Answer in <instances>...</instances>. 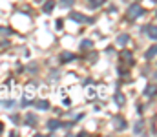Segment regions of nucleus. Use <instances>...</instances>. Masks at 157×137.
Masks as SVG:
<instances>
[{"mask_svg":"<svg viewBox=\"0 0 157 137\" xmlns=\"http://www.w3.org/2000/svg\"><path fill=\"white\" fill-rule=\"evenodd\" d=\"M143 13H144V9H143L139 4H133V6H130V9H128V13H126V18H128V20H133V18L141 17Z\"/></svg>","mask_w":157,"mask_h":137,"instance_id":"nucleus-1","label":"nucleus"},{"mask_svg":"<svg viewBox=\"0 0 157 137\" xmlns=\"http://www.w3.org/2000/svg\"><path fill=\"white\" fill-rule=\"evenodd\" d=\"M70 18H71L73 22H78V24H84V22H86V24H91V22H93V18H90V17H86V15H82V13H75V11L70 15Z\"/></svg>","mask_w":157,"mask_h":137,"instance_id":"nucleus-2","label":"nucleus"},{"mask_svg":"<svg viewBox=\"0 0 157 137\" xmlns=\"http://www.w3.org/2000/svg\"><path fill=\"white\" fill-rule=\"evenodd\" d=\"M121 59L124 60V66H126V70L133 64V57H132V53L128 51V49H124V51H121Z\"/></svg>","mask_w":157,"mask_h":137,"instance_id":"nucleus-3","label":"nucleus"},{"mask_svg":"<svg viewBox=\"0 0 157 137\" xmlns=\"http://www.w3.org/2000/svg\"><path fill=\"white\" fill-rule=\"evenodd\" d=\"M33 93H35V86L33 84H28V90H26V99H24V106H28L29 104V101H31V97H33Z\"/></svg>","mask_w":157,"mask_h":137,"instance_id":"nucleus-4","label":"nucleus"},{"mask_svg":"<svg viewBox=\"0 0 157 137\" xmlns=\"http://www.w3.org/2000/svg\"><path fill=\"white\" fill-rule=\"evenodd\" d=\"M53 7H55V2H53V0H48V2H44V6H42V11L49 15V13L53 11Z\"/></svg>","mask_w":157,"mask_h":137,"instance_id":"nucleus-5","label":"nucleus"},{"mask_svg":"<svg viewBox=\"0 0 157 137\" xmlns=\"http://www.w3.org/2000/svg\"><path fill=\"white\" fill-rule=\"evenodd\" d=\"M75 59H77V57H75L73 53H70V51H64V53L60 55V60H62V62H70V60H75Z\"/></svg>","mask_w":157,"mask_h":137,"instance_id":"nucleus-6","label":"nucleus"},{"mask_svg":"<svg viewBox=\"0 0 157 137\" xmlns=\"http://www.w3.org/2000/svg\"><path fill=\"white\" fill-rule=\"evenodd\" d=\"M26 124H28V126H35V124H37V117H35L33 113H28V115H26Z\"/></svg>","mask_w":157,"mask_h":137,"instance_id":"nucleus-7","label":"nucleus"},{"mask_svg":"<svg viewBox=\"0 0 157 137\" xmlns=\"http://www.w3.org/2000/svg\"><path fill=\"white\" fill-rule=\"evenodd\" d=\"M104 2H106V0H88V7H90V9H97V7H99L101 4H104Z\"/></svg>","mask_w":157,"mask_h":137,"instance_id":"nucleus-8","label":"nucleus"},{"mask_svg":"<svg viewBox=\"0 0 157 137\" xmlns=\"http://www.w3.org/2000/svg\"><path fill=\"white\" fill-rule=\"evenodd\" d=\"M155 53H157V46H152V48L146 51V55H144V57H146V60H152V59L155 57Z\"/></svg>","mask_w":157,"mask_h":137,"instance_id":"nucleus-9","label":"nucleus"},{"mask_svg":"<svg viewBox=\"0 0 157 137\" xmlns=\"http://www.w3.org/2000/svg\"><path fill=\"white\" fill-rule=\"evenodd\" d=\"M146 31H148V37H150L152 40H155V37H157V33H155V24L148 26V28H146Z\"/></svg>","mask_w":157,"mask_h":137,"instance_id":"nucleus-10","label":"nucleus"},{"mask_svg":"<svg viewBox=\"0 0 157 137\" xmlns=\"http://www.w3.org/2000/svg\"><path fill=\"white\" fill-rule=\"evenodd\" d=\"M128 40H130V37H128V35H119V37H117V44L121 46V48H124Z\"/></svg>","mask_w":157,"mask_h":137,"instance_id":"nucleus-11","label":"nucleus"},{"mask_svg":"<svg viewBox=\"0 0 157 137\" xmlns=\"http://www.w3.org/2000/svg\"><path fill=\"white\" fill-rule=\"evenodd\" d=\"M35 106H37L39 110H48V108H49V102L42 99V101H37V102H35Z\"/></svg>","mask_w":157,"mask_h":137,"instance_id":"nucleus-12","label":"nucleus"},{"mask_svg":"<svg viewBox=\"0 0 157 137\" xmlns=\"http://www.w3.org/2000/svg\"><path fill=\"white\" fill-rule=\"evenodd\" d=\"M59 126H60V123H59V121H57V119H51V121H49V123H48V128H49V130H51V132H53V130H57V128H59Z\"/></svg>","mask_w":157,"mask_h":137,"instance_id":"nucleus-13","label":"nucleus"},{"mask_svg":"<svg viewBox=\"0 0 157 137\" xmlns=\"http://www.w3.org/2000/svg\"><path fill=\"white\" fill-rule=\"evenodd\" d=\"M144 95H146V97H154V95H155V84H150V86L146 88V91H144Z\"/></svg>","mask_w":157,"mask_h":137,"instance_id":"nucleus-14","label":"nucleus"},{"mask_svg":"<svg viewBox=\"0 0 157 137\" xmlns=\"http://www.w3.org/2000/svg\"><path fill=\"white\" fill-rule=\"evenodd\" d=\"M115 102H117L119 106H122V104L126 102V97H124L122 93H117V95H115Z\"/></svg>","mask_w":157,"mask_h":137,"instance_id":"nucleus-15","label":"nucleus"},{"mask_svg":"<svg viewBox=\"0 0 157 137\" xmlns=\"http://www.w3.org/2000/svg\"><path fill=\"white\" fill-rule=\"evenodd\" d=\"M80 48H82L84 51H86V49H91V48H93V42H91V40H82V42H80Z\"/></svg>","mask_w":157,"mask_h":137,"instance_id":"nucleus-16","label":"nucleus"},{"mask_svg":"<svg viewBox=\"0 0 157 137\" xmlns=\"http://www.w3.org/2000/svg\"><path fill=\"white\" fill-rule=\"evenodd\" d=\"M143 126H144V124H143V121H139V123L135 124V134H141V132H143Z\"/></svg>","mask_w":157,"mask_h":137,"instance_id":"nucleus-17","label":"nucleus"},{"mask_svg":"<svg viewBox=\"0 0 157 137\" xmlns=\"http://www.w3.org/2000/svg\"><path fill=\"white\" fill-rule=\"evenodd\" d=\"M13 31L9 29V28H0V35H11Z\"/></svg>","mask_w":157,"mask_h":137,"instance_id":"nucleus-18","label":"nucleus"},{"mask_svg":"<svg viewBox=\"0 0 157 137\" xmlns=\"http://www.w3.org/2000/svg\"><path fill=\"white\" fill-rule=\"evenodd\" d=\"M71 4H73V0H60V6L62 7H70Z\"/></svg>","mask_w":157,"mask_h":137,"instance_id":"nucleus-19","label":"nucleus"},{"mask_svg":"<svg viewBox=\"0 0 157 137\" xmlns=\"http://www.w3.org/2000/svg\"><path fill=\"white\" fill-rule=\"evenodd\" d=\"M11 121H13L15 124H18V123H20V117H18V115H13V117H11Z\"/></svg>","mask_w":157,"mask_h":137,"instance_id":"nucleus-20","label":"nucleus"},{"mask_svg":"<svg viewBox=\"0 0 157 137\" xmlns=\"http://www.w3.org/2000/svg\"><path fill=\"white\" fill-rule=\"evenodd\" d=\"M2 132H4V124L0 123V134H2Z\"/></svg>","mask_w":157,"mask_h":137,"instance_id":"nucleus-21","label":"nucleus"},{"mask_svg":"<svg viewBox=\"0 0 157 137\" xmlns=\"http://www.w3.org/2000/svg\"><path fill=\"white\" fill-rule=\"evenodd\" d=\"M152 2H154V4H155V0H152Z\"/></svg>","mask_w":157,"mask_h":137,"instance_id":"nucleus-22","label":"nucleus"}]
</instances>
